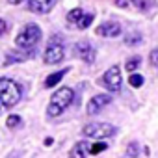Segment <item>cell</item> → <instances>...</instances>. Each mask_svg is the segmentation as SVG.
<instances>
[{
	"mask_svg": "<svg viewBox=\"0 0 158 158\" xmlns=\"http://www.w3.org/2000/svg\"><path fill=\"white\" fill-rule=\"evenodd\" d=\"M73 99H74V91H73L71 88H60L56 93H52L50 104H48V108H47V114H48L50 117L60 115V114L73 102Z\"/></svg>",
	"mask_w": 158,
	"mask_h": 158,
	"instance_id": "6da1fadb",
	"label": "cell"
},
{
	"mask_svg": "<svg viewBox=\"0 0 158 158\" xmlns=\"http://www.w3.org/2000/svg\"><path fill=\"white\" fill-rule=\"evenodd\" d=\"M21 101V88L10 78H0V102L11 108Z\"/></svg>",
	"mask_w": 158,
	"mask_h": 158,
	"instance_id": "7a4b0ae2",
	"label": "cell"
},
{
	"mask_svg": "<svg viewBox=\"0 0 158 158\" xmlns=\"http://www.w3.org/2000/svg\"><path fill=\"white\" fill-rule=\"evenodd\" d=\"M39 39H41V30H39V26L34 24V23H30V24H26V26L19 32V35L15 37V45H17V47H23V48H30V47H34Z\"/></svg>",
	"mask_w": 158,
	"mask_h": 158,
	"instance_id": "3957f363",
	"label": "cell"
},
{
	"mask_svg": "<svg viewBox=\"0 0 158 158\" xmlns=\"http://www.w3.org/2000/svg\"><path fill=\"white\" fill-rule=\"evenodd\" d=\"M115 132H117V128L108 123H89L82 128V134L89 139H104V138L114 136Z\"/></svg>",
	"mask_w": 158,
	"mask_h": 158,
	"instance_id": "277c9868",
	"label": "cell"
},
{
	"mask_svg": "<svg viewBox=\"0 0 158 158\" xmlns=\"http://www.w3.org/2000/svg\"><path fill=\"white\" fill-rule=\"evenodd\" d=\"M121 82L123 80H121V69H119V65H112L104 73V76H102V84L106 86L108 91H119Z\"/></svg>",
	"mask_w": 158,
	"mask_h": 158,
	"instance_id": "5b68a950",
	"label": "cell"
},
{
	"mask_svg": "<svg viewBox=\"0 0 158 158\" xmlns=\"http://www.w3.org/2000/svg\"><path fill=\"white\" fill-rule=\"evenodd\" d=\"M112 102V95H93L91 99H89V102H88V106H86V110H88V114L89 115H95V114H99L106 104H110Z\"/></svg>",
	"mask_w": 158,
	"mask_h": 158,
	"instance_id": "8992f818",
	"label": "cell"
},
{
	"mask_svg": "<svg viewBox=\"0 0 158 158\" xmlns=\"http://www.w3.org/2000/svg\"><path fill=\"white\" fill-rule=\"evenodd\" d=\"M45 63L52 65V63H60L63 60V47L58 45V43H50L45 50V56H43Z\"/></svg>",
	"mask_w": 158,
	"mask_h": 158,
	"instance_id": "52a82bcc",
	"label": "cell"
},
{
	"mask_svg": "<svg viewBox=\"0 0 158 158\" xmlns=\"http://www.w3.org/2000/svg\"><path fill=\"white\" fill-rule=\"evenodd\" d=\"M89 149H91V141L82 139V141L74 143V147H73L71 152H69V158H86V156L89 154Z\"/></svg>",
	"mask_w": 158,
	"mask_h": 158,
	"instance_id": "ba28073f",
	"label": "cell"
},
{
	"mask_svg": "<svg viewBox=\"0 0 158 158\" xmlns=\"http://www.w3.org/2000/svg\"><path fill=\"white\" fill-rule=\"evenodd\" d=\"M119 34H121L119 23H104L97 28V35H102V37H117Z\"/></svg>",
	"mask_w": 158,
	"mask_h": 158,
	"instance_id": "9c48e42d",
	"label": "cell"
},
{
	"mask_svg": "<svg viewBox=\"0 0 158 158\" xmlns=\"http://www.w3.org/2000/svg\"><path fill=\"white\" fill-rule=\"evenodd\" d=\"M76 54L86 63H93V60H95V50H93V47L89 43H80L76 47Z\"/></svg>",
	"mask_w": 158,
	"mask_h": 158,
	"instance_id": "30bf717a",
	"label": "cell"
},
{
	"mask_svg": "<svg viewBox=\"0 0 158 158\" xmlns=\"http://www.w3.org/2000/svg\"><path fill=\"white\" fill-rule=\"evenodd\" d=\"M56 0H28V8L35 13H45L52 8Z\"/></svg>",
	"mask_w": 158,
	"mask_h": 158,
	"instance_id": "8fae6325",
	"label": "cell"
},
{
	"mask_svg": "<svg viewBox=\"0 0 158 158\" xmlns=\"http://www.w3.org/2000/svg\"><path fill=\"white\" fill-rule=\"evenodd\" d=\"M65 74H67V69H61V71H56V73L48 74V76H47V80H45V88H54Z\"/></svg>",
	"mask_w": 158,
	"mask_h": 158,
	"instance_id": "7c38bea8",
	"label": "cell"
},
{
	"mask_svg": "<svg viewBox=\"0 0 158 158\" xmlns=\"http://www.w3.org/2000/svg\"><path fill=\"white\" fill-rule=\"evenodd\" d=\"M82 10L80 8H76V10H71L69 13H67V21L71 23V24H78V21H80L82 19Z\"/></svg>",
	"mask_w": 158,
	"mask_h": 158,
	"instance_id": "4fadbf2b",
	"label": "cell"
},
{
	"mask_svg": "<svg viewBox=\"0 0 158 158\" xmlns=\"http://www.w3.org/2000/svg\"><path fill=\"white\" fill-rule=\"evenodd\" d=\"M139 63H141V58L139 56H132V58H128L127 60V63H125V67H127V71H136L138 67H139Z\"/></svg>",
	"mask_w": 158,
	"mask_h": 158,
	"instance_id": "5bb4252c",
	"label": "cell"
},
{
	"mask_svg": "<svg viewBox=\"0 0 158 158\" xmlns=\"http://www.w3.org/2000/svg\"><path fill=\"white\" fill-rule=\"evenodd\" d=\"M21 123H23V119H21L19 115H15V114L8 115V119H6V125H8L10 128H17V127H21Z\"/></svg>",
	"mask_w": 158,
	"mask_h": 158,
	"instance_id": "9a60e30c",
	"label": "cell"
},
{
	"mask_svg": "<svg viewBox=\"0 0 158 158\" xmlns=\"http://www.w3.org/2000/svg\"><path fill=\"white\" fill-rule=\"evenodd\" d=\"M128 84L132 86V88H141L143 86V76L141 74H130V78H128Z\"/></svg>",
	"mask_w": 158,
	"mask_h": 158,
	"instance_id": "2e32d148",
	"label": "cell"
},
{
	"mask_svg": "<svg viewBox=\"0 0 158 158\" xmlns=\"http://www.w3.org/2000/svg\"><path fill=\"white\" fill-rule=\"evenodd\" d=\"M91 21H93V15L91 13H88V15H82V19L80 21H78V28H80V30H84V28H88L89 24H91Z\"/></svg>",
	"mask_w": 158,
	"mask_h": 158,
	"instance_id": "e0dca14e",
	"label": "cell"
},
{
	"mask_svg": "<svg viewBox=\"0 0 158 158\" xmlns=\"http://www.w3.org/2000/svg\"><path fill=\"white\" fill-rule=\"evenodd\" d=\"M132 4H134L138 10H141V11H147V10L151 8V0H132Z\"/></svg>",
	"mask_w": 158,
	"mask_h": 158,
	"instance_id": "ac0fdd59",
	"label": "cell"
},
{
	"mask_svg": "<svg viewBox=\"0 0 158 158\" xmlns=\"http://www.w3.org/2000/svg\"><path fill=\"white\" fill-rule=\"evenodd\" d=\"M106 143L104 141H99V143H91V149H89V154H97V152H101V151H106Z\"/></svg>",
	"mask_w": 158,
	"mask_h": 158,
	"instance_id": "d6986e66",
	"label": "cell"
},
{
	"mask_svg": "<svg viewBox=\"0 0 158 158\" xmlns=\"http://www.w3.org/2000/svg\"><path fill=\"white\" fill-rule=\"evenodd\" d=\"M127 156H138V143H130L128 149H127Z\"/></svg>",
	"mask_w": 158,
	"mask_h": 158,
	"instance_id": "ffe728a7",
	"label": "cell"
},
{
	"mask_svg": "<svg viewBox=\"0 0 158 158\" xmlns=\"http://www.w3.org/2000/svg\"><path fill=\"white\" fill-rule=\"evenodd\" d=\"M149 61H151V65L158 67V48H154V50L151 52V56H149Z\"/></svg>",
	"mask_w": 158,
	"mask_h": 158,
	"instance_id": "44dd1931",
	"label": "cell"
},
{
	"mask_svg": "<svg viewBox=\"0 0 158 158\" xmlns=\"http://www.w3.org/2000/svg\"><path fill=\"white\" fill-rule=\"evenodd\" d=\"M4 32H6V23H4L2 19H0V35H2Z\"/></svg>",
	"mask_w": 158,
	"mask_h": 158,
	"instance_id": "7402d4cb",
	"label": "cell"
},
{
	"mask_svg": "<svg viewBox=\"0 0 158 158\" xmlns=\"http://www.w3.org/2000/svg\"><path fill=\"white\" fill-rule=\"evenodd\" d=\"M115 4H117L119 8H127V0H115Z\"/></svg>",
	"mask_w": 158,
	"mask_h": 158,
	"instance_id": "603a6c76",
	"label": "cell"
},
{
	"mask_svg": "<svg viewBox=\"0 0 158 158\" xmlns=\"http://www.w3.org/2000/svg\"><path fill=\"white\" fill-rule=\"evenodd\" d=\"M10 4H21V2H24V0H8Z\"/></svg>",
	"mask_w": 158,
	"mask_h": 158,
	"instance_id": "cb8c5ba5",
	"label": "cell"
},
{
	"mask_svg": "<svg viewBox=\"0 0 158 158\" xmlns=\"http://www.w3.org/2000/svg\"><path fill=\"white\" fill-rule=\"evenodd\" d=\"M45 145H52V138H47L45 139Z\"/></svg>",
	"mask_w": 158,
	"mask_h": 158,
	"instance_id": "d4e9b609",
	"label": "cell"
}]
</instances>
